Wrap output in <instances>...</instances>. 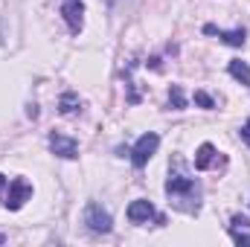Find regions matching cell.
I'll return each mask as SVG.
<instances>
[{
    "mask_svg": "<svg viewBox=\"0 0 250 247\" xmlns=\"http://www.w3.org/2000/svg\"><path fill=\"white\" fill-rule=\"evenodd\" d=\"M84 224L93 233H111L114 230V221H111L108 209H102V204H96V201H87V206H84Z\"/></svg>",
    "mask_w": 250,
    "mask_h": 247,
    "instance_id": "3957f363",
    "label": "cell"
},
{
    "mask_svg": "<svg viewBox=\"0 0 250 247\" xmlns=\"http://www.w3.org/2000/svg\"><path fill=\"white\" fill-rule=\"evenodd\" d=\"M3 186H6V178H3V175H0V189H3Z\"/></svg>",
    "mask_w": 250,
    "mask_h": 247,
    "instance_id": "e0dca14e",
    "label": "cell"
},
{
    "mask_svg": "<svg viewBox=\"0 0 250 247\" xmlns=\"http://www.w3.org/2000/svg\"><path fill=\"white\" fill-rule=\"evenodd\" d=\"M233 233V239H236V245H242V247H250V236L248 233H239V230H230Z\"/></svg>",
    "mask_w": 250,
    "mask_h": 247,
    "instance_id": "5bb4252c",
    "label": "cell"
},
{
    "mask_svg": "<svg viewBox=\"0 0 250 247\" xmlns=\"http://www.w3.org/2000/svg\"><path fill=\"white\" fill-rule=\"evenodd\" d=\"M230 227H242V230H248L250 221L245 218V215H233V221H230Z\"/></svg>",
    "mask_w": 250,
    "mask_h": 247,
    "instance_id": "9a60e30c",
    "label": "cell"
},
{
    "mask_svg": "<svg viewBox=\"0 0 250 247\" xmlns=\"http://www.w3.org/2000/svg\"><path fill=\"white\" fill-rule=\"evenodd\" d=\"M166 195L175 201V206H178V209H184V212H187V204H184V201H192V195H195V181L184 172V160H181V157H175V169H169Z\"/></svg>",
    "mask_w": 250,
    "mask_h": 247,
    "instance_id": "6da1fadb",
    "label": "cell"
},
{
    "mask_svg": "<svg viewBox=\"0 0 250 247\" xmlns=\"http://www.w3.org/2000/svg\"><path fill=\"white\" fill-rule=\"evenodd\" d=\"M204 32H209V35H218L224 44H230V47H242L245 44V29H230V32H224V29H215L212 23H207L204 26Z\"/></svg>",
    "mask_w": 250,
    "mask_h": 247,
    "instance_id": "ba28073f",
    "label": "cell"
},
{
    "mask_svg": "<svg viewBox=\"0 0 250 247\" xmlns=\"http://www.w3.org/2000/svg\"><path fill=\"white\" fill-rule=\"evenodd\" d=\"M62 15L64 21H67V26H70V32L73 35H79L82 32V23H84V3L82 0H64L62 3Z\"/></svg>",
    "mask_w": 250,
    "mask_h": 247,
    "instance_id": "5b68a950",
    "label": "cell"
},
{
    "mask_svg": "<svg viewBox=\"0 0 250 247\" xmlns=\"http://www.w3.org/2000/svg\"><path fill=\"white\" fill-rule=\"evenodd\" d=\"M242 137H245V143L250 145V120L245 123V128H242Z\"/></svg>",
    "mask_w": 250,
    "mask_h": 247,
    "instance_id": "2e32d148",
    "label": "cell"
},
{
    "mask_svg": "<svg viewBox=\"0 0 250 247\" xmlns=\"http://www.w3.org/2000/svg\"><path fill=\"white\" fill-rule=\"evenodd\" d=\"M157 145H160V137L154 134V131H148V134H143L140 140H137V145L131 148V163L137 166V169H143L151 157H154V151H157Z\"/></svg>",
    "mask_w": 250,
    "mask_h": 247,
    "instance_id": "7a4b0ae2",
    "label": "cell"
},
{
    "mask_svg": "<svg viewBox=\"0 0 250 247\" xmlns=\"http://www.w3.org/2000/svg\"><path fill=\"white\" fill-rule=\"evenodd\" d=\"M192 99H195V105H198V108H207V111H209V108H215V99H212L207 90H195V96H192Z\"/></svg>",
    "mask_w": 250,
    "mask_h": 247,
    "instance_id": "4fadbf2b",
    "label": "cell"
},
{
    "mask_svg": "<svg viewBox=\"0 0 250 247\" xmlns=\"http://www.w3.org/2000/svg\"><path fill=\"white\" fill-rule=\"evenodd\" d=\"M169 105H172L175 111H184V108H187V96H184L181 84H172V90H169Z\"/></svg>",
    "mask_w": 250,
    "mask_h": 247,
    "instance_id": "8fae6325",
    "label": "cell"
},
{
    "mask_svg": "<svg viewBox=\"0 0 250 247\" xmlns=\"http://www.w3.org/2000/svg\"><path fill=\"white\" fill-rule=\"evenodd\" d=\"M227 70H230V76H233L236 82H242L245 87H250V67L245 62H230Z\"/></svg>",
    "mask_w": 250,
    "mask_h": 247,
    "instance_id": "30bf717a",
    "label": "cell"
},
{
    "mask_svg": "<svg viewBox=\"0 0 250 247\" xmlns=\"http://www.w3.org/2000/svg\"><path fill=\"white\" fill-rule=\"evenodd\" d=\"M76 108H79V96L67 90V93H64L62 99H59V111H62V114H73Z\"/></svg>",
    "mask_w": 250,
    "mask_h": 247,
    "instance_id": "7c38bea8",
    "label": "cell"
},
{
    "mask_svg": "<svg viewBox=\"0 0 250 247\" xmlns=\"http://www.w3.org/2000/svg\"><path fill=\"white\" fill-rule=\"evenodd\" d=\"M212 163H215V145H212V143H204V145L195 151V169H198V172H207Z\"/></svg>",
    "mask_w": 250,
    "mask_h": 247,
    "instance_id": "9c48e42d",
    "label": "cell"
},
{
    "mask_svg": "<svg viewBox=\"0 0 250 247\" xmlns=\"http://www.w3.org/2000/svg\"><path fill=\"white\" fill-rule=\"evenodd\" d=\"M29 198H32V184H29L26 178H15V181L9 184V189H6V201H3V204H6V209L15 212V209H21Z\"/></svg>",
    "mask_w": 250,
    "mask_h": 247,
    "instance_id": "277c9868",
    "label": "cell"
},
{
    "mask_svg": "<svg viewBox=\"0 0 250 247\" xmlns=\"http://www.w3.org/2000/svg\"><path fill=\"white\" fill-rule=\"evenodd\" d=\"M148 218H154V206H151V201L137 198V201L128 204V221H131V224H146Z\"/></svg>",
    "mask_w": 250,
    "mask_h": 247,
    "instance_id": "52a82bcc",
    "label": "cell"
},
{
    "mask_svg": "<svg viewBox=\"0 0 250 247\" xmlns=\"http://www.w3.org/2000/svg\"><path fill=\"white\" fill-rule=\"evenodd\" d=\"M50 148H53V154H59L64 160L79 157V143L73 137H64V134H50Z\"/></svg>",
    "mask_w": 250,
    "mask_h": 247,
    "instance_id": "8992f818",
    "label": "cell"
}]
</instances>
